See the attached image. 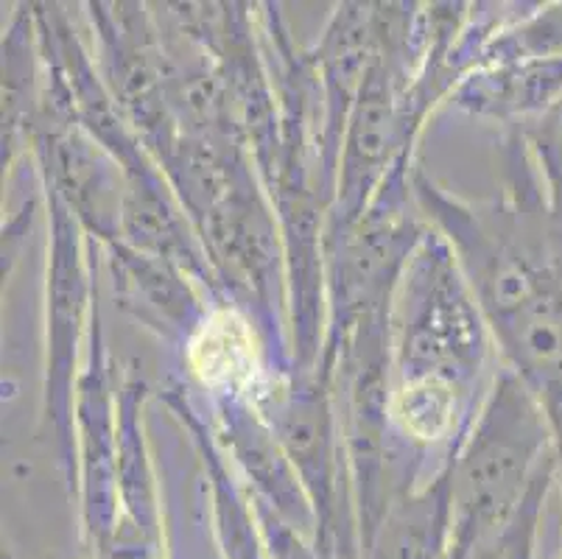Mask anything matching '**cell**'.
Returning <instances> with one entry per match:
<instances>
[{
    "instance_id": "cell-2",
    "label": "cell",
    "mask_w": 562,
    "mask_h": 559,
    "mask_svg": "<svg viewBox=\"0 0 562 559\" xmlns=\"http://www.w3.org/2000/svg\"><path fill=\"white\" fill-rule=\"evenodd\" d=\"M493 342L453 246L428 224L392 294V383L448 381L476 394Z\"/></svg>"
},
{
    "instance_id": "cell-5",
    "label": "cell",
    "mask_w": 562,
    "mask_h": 559,
    "mask_svg": "<svg viewBox=\"0 0 562 559\" xmlns=\"http://www.w3.org/2000/svg\"><path fill=\"white\" fill-rule=\"evenodd\" d=\"M361 551L364 559H457L448 468L392 501L375 532L361 543Z\"/></svg>"
},
{
    "instance_id": "cell-4",
    "label": "cell",
    "mask_w": 562,
    "mask_h": 559,
    "mask_svg": "<svg viewBox=\"0 0 562 559\" xmlns=\"http://www.w3.org/2000/svg\"><path fill=\"white\" fill-rule=\"evenodd\" d=\"M562 99V59H513L470 70L451 104L507 126L529 123Z\"/></svg>"
},
{
    "instance_id": "cell-9",
    "label": "cell",
    "mask_w": 562,
    "mask_h": 559,
    "mask_svg": "<svg viewBox=\"0 0 562 559\" xmlns=\"http://www.w3.org/2000/svg\"><path fill=\"white\" fill-rule=\"evenodd\" d=\"M560 559H562V557H560Z\"/></svg>"
},
{
    "instance_id": "cell-8",
    "label": "cell",
    "mask_w": 562,
    "mask_h": 559,
    "mask_svg": "<svg viewBox=\"0 0 562 559\" xmlns=\"http://www.w3.org/2000/svg\"><path fill=\"white\" fill-rule=\"evenodd\" d=\"M529 152L546 199H549L551 215L562 224V99L543 115L515 130Z\"/></svg>"
},
{
    "instance_id": "cell-7",
    "label": "cell",
    "mask_w": 562,
    "mask_h": 559,
    "mask_svg": "<svg viewBox=\"0 0 562 559\" xmlns=\"http://www.w3.org/2000/svg\"><path fill=\"white\" fill-rule=\"evenodd\" d=\"M557 470H560V459H551L540 476L531 484L529 495L520 504V510L515 512L513 521L504 526L495 535L484 537L473 551L464 559H535V540H538V526L540 515L546 510V499H549V490L557 479Z\"/></svg>"
},
{
    "instance_id": "cell-1",
    "label": "cell",
    "mask_w": 562,
    "mask_h": 559,
    "mask_svg": "<svg viewBox=\"0 0 562 559\" xmlns=\"http://www.w3.org/2000/svg\"><path fill=\"white\" fill-rule=\"evenodd\" d=\"M554 456V431L540 400L504 367L448 465L453 557L464 559L504 529Z\"/></svg>"
},
{
    "instance_id": "cell-3",
    "label": "cell",
    "mask_w": 562,
    "mask_h": 559,
    "mask_svg": "<svg viewBox=\"0 0 562 559\" xmlns=\"http://www.w3.org/2000/svg\"><path fill=\"white\" fill-rule=\"evenodd\" d=\"M188 364L216 400H238L258 409L274 392L260 358L258 333L235 308H216L196 322L188 342Z\"/></svg>"
},
{
    "instance_id": "cell-6",
    "label": "cell",
    "mask_w": 562,
    "mask_h": 559,
    "mask_svg": "<svg viewBox=\"0 0 562 559\" xmlns=\"http://www.w3.org/2000/svg\"><path fill=\"white\" fill-rule=\"evenodd\" d=\"M513 59H562V3L538 9L529 18L490 34L476 68Z\"/></svg>"
}]
</instances>
